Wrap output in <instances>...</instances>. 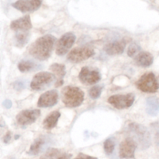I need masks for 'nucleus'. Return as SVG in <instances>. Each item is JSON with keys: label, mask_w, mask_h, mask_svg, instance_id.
<instances>
[{"label": "nucleus", "mask_w": 159, "mask_h": 159, "mask_svg": "<svg viewBox=\"0 0 159 159\" xmlns=\"http://www.w3.org/2000/svg\"><path fill=\"white\" fill-rule=\"evenodd\" d=\"M11 140V132H8L5 135L4 138H3V140H4L5 143H9V140Z\"/></svg>", "instance_id": "nucleus-32"}, {"label": "nucleus", "mask_w": 159, "mask_h": 159, "mask_svg": "<svg viewBox=\"0 0 159 159\" xmlns=\"http://www.w3.org/2000/svg\"><path fill=\"white\" fill-rule=\"evenodd\" d=\"M134 101V95L132 94H115L108 98V102L117 109L127 108L133 104Z\"/></svg>", "instance_id": "nucleus-7"}, {"label": "nucleus", "mask_w": 159, "mask_h": 159, "mask_svg": "<svg viewBox=\"0 0 159 159\" xmlns=\"http://www.w3.org/2000/svg\"><path fill=\"white\" fill-rule=\"evenodd\" d=\"M55 41L56 38L51 34L39 37L30 47V55L38 60H46L51 56Z\"/></svg>", "instance_id": "nucleus-1"}, {"label": "nucleus", "mask_w": 159, "mask_h": 159, "mask_svg": "<svg viewBox=\"0 0 159 159\" xmlns=\"http://www.w3.org/2000/svg\"><path fill=\"white\" fill-rule=\"evenodd\" d=\"M60 154H61V151H59V150L51 148V149L48 150V151L45 153L44 155H43L39 159H56Z\"/></svg>", "instance_id": "nucleus-23"}, {"label": "nucleus", "mask_w": 159, "mask_h": 159, "mask_svg": "<svg viewBox=\"0 0 159 159\" xmlns=\"http://www.w3.org/2000/svg\"><path fill=\"white\" fill-rule=\"evenodd\" d=\"M154 58L151 53L148 51H141L136 55L135 63L141 67H148L153 63Z\"/></svg>", "instance_id": "nucleus-16"}, {"label": "nucleus", "mask_w": 159, "mask_h": 159, "mask_svg": "<svg viewBox=\"0 0 159 159\" xmlns=\"http://www.w3.org/2000/svg\"><path fill=\"white\" fill-rule=\"evenodd\" d=\"M10 28L16 31H28L32 28L30 17L29 15L13 20L10 24Z\"/></svg>", "instance_id": "nucleus-15"}, {"label": "nucleus", "mask_w": 159, "mask_h": 159, "mask_svg": "<svg viewBox=\"0 0 159 159\" xmlns=\"http://www.w3.org/2000/svg\"><path fill=\"white\" fill-rule=\"evenodd\" d=\"M43 143H44V139L42 138V137L37 138V140H34L33 144L30 146L29 151H28V154H30V155H37V154H38L40 153V150H41Z\"/></svg>", "instance_id": "nucleus-21"}, {"label": "nucleus", "mask_w": 159, "mask_h": 159, "mask_svg": "<svg viewBox=\"0 0 159 159\" xmlns=\"http://www.w3.org/2000/svg\"><path fill=\"white\" fill-rule=\"evenodd\" d=\"M16 32L15 35L16 45L22 48L28 42L30 35L29 32L28 31H16Z\"/></svg>", "instance_id": "nucleus-20"}, {"label": "nucleus", "mask_w": 159, "mask_h": 159, "mask_svg": "<svg viewBox=\"0 0 159 159\" xmlns=\"http://www.w3.org/2000/svg\"><path fill=\"white\" fill-rule=\"evenodd\" d=\"M18 69L22 73L30 72L37 69V64L30 60H23L18 64Z\"/></svg>", "instance_id": "nucleus-22"}, {"label": "nucleus", "mask_w": 159, "mask_h": 159, "mask_svg": "<svg viewBox=\"0 0 159 159\" xmlns=\"http://www.w3.org/2000/svg\"><path fill=\"white\" fill-rule=\"evenodd\" d=\"M74 159H97V157H93V156H89L88 154H85L83 153H80L78 154Z\"/></svg>", "instance_id": "nucleus-28"}, {"label": "nucleus", "mask_w": 159, "mask_h": 159, "mask_svg": "<svg viewBox=\"0 0 159 159\" xmlns=\"http://www.w3.org/2000/svg\"><path fill=\"white\" fill-rule=\"evenodd\" d=\"M55 79V76L53 73L48 72H40L34 76L30 87L34 90H42L50 87Z\"/></svg>", "instance_id": "nucleus-5"}, {"label": "nucleus", "mask_w": 159, "mask_h": 159, "mask_svg": "<svg viewBox=\"0 0 159 159\" xmlns=\"http://www.w3.org/2000/svg\"><path fill=\"white\" fill-rule=\"evenodd\" d=\"M146 110L150 115H156L159 112V98L155 97L148 98Z\"/></svg>", "instance_id": "nucleus-19"}, {"label": "nucleus", "mask_w": 159, "mask_h": 159, "mask_svg": "<svg viewBox=\"0 0 159 159\" xmlns=\"http://www.w3.org/2000/svg\"><path fill=\"white\" fill-rule=\"evenodd\" d=\"M137 87L144 93H155L159 88V84L153 73H146L138 80Z\"/></svg>", "instance_id": "nucleus-4"}, {"label": "nucleus", "mask_w": 159, "mask_h": 159, "mask_svg": "<svg viewBox=\"0 0 159 159\" xmlns=\"http://www.w3.org/2000/svg\"><path fill=\"white\" fill-rule=\"evenodd\" d=\"M137 148V143L130 137L126 138L123 140L120 146V156L121 158L132 159L134 158L135 151Z\"/></svg>", "instance_id": "nucleus-9"}, {"label": "nucleus", "mask_w": 159, "mask_h": 159, "mask_svg": "<svg viewBox=\"0 0 159 159\" xmlns=\"http://www.w3.org/2000/svg\"><path fill=\"white\" fill-rule=\"evenodd\" d=\"M140 50V47L138 46L136 44H132L131 45L129 46L128 51H127V55L130 57H133L134 55H135L136 54H138V51Z\"/></svg>", "instance_id": "nucleus-27"}, {"label": "nucleus", "mask_w": 159, "mask_h": 159, "mask_svg": "<svg viewBox=\"0 0 159 159\" xmlns=\"http://www.w3.org/2000/svg\"><path fill=\"white\" fill-rule=\"evenodd\" d=\"M85 94L79 87L68 86L62 90V101L69 108L79 107L84 101Z\"/></svg>", "instance_id": "nucleus-3"}, {"label": "nucleus", "mask_w": 159, "mask_h": 159, "mask_svg": "<svg viewBox=\"0 0 159 159\" xmlns=\"http://www.w3.org/2000/svg\"><path fill=\"white\" fill-rule=\"evenodd\" d=\"M126 44H127V41L124 39L120 41H115L107 44L104 48V50L110 55H120L124 52Z\"/></svg>", "instance_id": "nucleus-14"}, {"label": "nucleus", "mask_w": 159, "mask_h": 159, "mask_svg": "<svg viewBox=\"0 0 159 159\" xmlns=\"http://www.w3.org/2000/svg\"><path fill=\"white\" fill-rule=\"evenodd\" d=\"M152 129L153 130L154 134H155V140L156 144L159 146V121L153 123L152 125Z\"/></svg>", "instance_id": "nucleus-26"}, {"label": "nucleus", "mask_w": 159, "mask_h": 159, "mask_svg": "<svg viewBox=\"0 0 159 159\" xmlns=\"http://www.w3.org/2000/svg\"><path fill=\"white\" fill-rule=\"evenodd\" d=\"M57 100H58V94L57 90H48L40 95L37 102V105L40 108L52 107L57 104Z\"/></svg>", "instance_id": "nucleus-13"}, {"label": "nucleus", "mask_w": 159, "mask_h": 159, "mask_svg": "<svg viewBox=\"0 0 159 159\" xmlns=\"http://www.w3.org/2000/svg\"><path fill=\"white\" fill-rule=\"evenodd\" d=\"M95 55V51L89 47L75 48L68 53L67 59L73 63H79L89 59Z\"/></svg>", "instance_id": "nucleus-6"}, {"label": "nucleus", "mask_w": 159, "mask_h": 159, "mask_svg": "<svg viewBox=\"0 0 159 159\" xmlns=\"http://www.w3.org/2000/svg\"><path fill=\"white\" fill-rule=\"evenodd\" d=\"M14 88L16 89V90H20V89L23 88V84L20 81H16L14 84Z\"/></svg>", "instance_id": "nucleus-31"}, {"label": "nucleus", "mask_w": 159, "mask_h": 159, "mask_svg": "<svg viewBox=\"0 0 159 159\" xmlns=\"http://www.w3.org/2000/svg\"><path fill=\"white\" fill-rule=\"evenodd\" d=\"M79 79L83 84L93 85L100 80L101 76L96 70H90L88 67L85 66L79 73Z\"/></svg>", "instance_id": "nucleus-11"}, {"label": "nucleus", "mask_w": 159, "mask_h": 159, "mask_svg": "<svg viewBox=\"0 0 159 159\" xmlns=\"http://www.w3.org/2000/svg\"><path fill=\"white\" fill-rule=\"evenodd\" d=\"M102 90V86H94V87L90 88L89 91V94L90 98H93V99H96V98H98L100 96Z\"/></svg>", "instance_id": "nucleus-25"}, {"label": "nucleus", "mask_w": 159, "mask_h": 159, "mask_svg": "<svg viewBox=\"0 0 159 159\" xmlns=\"http://www.w3.org/2000/svg\"><path fill=\"white\" fill-rule=\"evenodd\" d=\"M41 3V0H18L12 6L22 12H34L40 7Z\"/></svg>", "instance_id": "nucleus-12"}, {"label": "nucleus", "mask_w": 159, "mask_h": 159, "mask_svg": "<svg viewBox=\"0 0 159 159\" xmlns=\"http://www.w3.org/2000/svg\"><path fill=\"white\" fill-rule=\"evenodd\" d=\"M40 115V111L38 109H27L20 112L16 115V121L21 126H26L34 123Z\"/></svg>", "instance_id": "nucleus-10"}, {"label": "nucleus", "mask_w": 159, "mask_h": 159, "mask_svg": "<svg viewBox=\"0 0 159 159\" xmlns=\"http://www.w3.org/2000/svg\"><path fill=\"white\" fill-rule=\"evenodd\" d=\"M76 37L73 33L68 32L61 36L56 45V54L57 55H64L73 46Z\"/></svg>", "instance_id": "nucleus-8"}, {"label": "nucleus", "mask_w": 159, "mask_h": 159, "mask_svg": "<svg viewBox=\"0 0 159 159\" xmlns=\"http://www.w3.org/2000/svg\"><path fill=\"white\" fill-rule=\"evenodd\" d=\"M50 70L52 72L53 74L57 77V82H56L55 86L56 87H60L63 84V78L65 76V66L63 64L59 63H54L51 65Z\"/></svg>", "instance_id": "nucleus-17"}, {"label": "nucleus", "mask_w": 159, "mask_h": 159, "mask_svg": "<svg viewBox=\"0 0 159 159\" xmlns=\"http://www.w3.org/2000/svg\"><path fill=\"white\" fill-rule=\"evenodd\" d=\"M127 132L141 149H146L151 144V135L145 126L138 123H130L127 128Z\"/></svg>", "instance_id": "nucleus-2"}, {"label": "nucleus", "mask_w": 159, "mask_h": 159, "mask_svg": "<svg viewBox=\"0 0 159 159\" xmlns=\"http://www.w3.org/2000/svg\"><path fill=\"white\" fill-rule=\"evenodd\" d=\"M104 151L107 154H111L113 152L115 148V142L113 139L109 138L105 140L103 144Z\"/></svg>", "instance_id": "nucleus-24"}, {"label": "nucleus", "mask_w": 159, "mask_h": 159, "mask_svg": "<svg viewBox=\"0 0 159 159\" xmlns=\"http://www.w3.org/2000/svg\"><path fill=\"white\" fill-rule=\"evenodd\" d=\"M61 114L58 111H55V112H51L50 115H48L46 117L43 122V127L46 129H51L54 128L57 125V121L59 119Z\"/></svg>", "instance_id": "nucleus-18"}, {"label": "nucleus", "mask_w": 159, "mask_h": 159, "mask_svg": "<svg viewBox=\"0 0 159 159\" xmlns=\"http://www.w3.org/2000/svg\"><path fill=\"white\" fill-rule=\"evenodd\" d=\"M2 105L4 106L5 108H11V106H12V101H10V100H5L4 101L2 102Z\"/></svg>", "instance_id": "nucleus-29"}, {"label": "nucleus", "mask_w": 159, "mask_h": 159, "mask_svg": "<svg viewBox=\"0 0 159 159\" xmlns=\"http://www.w3.org/2000/svg\"><path fill=\"white\" fill-rule=\"evenodd\" d=\"M71 154H60V155H59L56 159H71Z\"/></svg>", "instance_id": "nucleus-30"}]
</instances>
